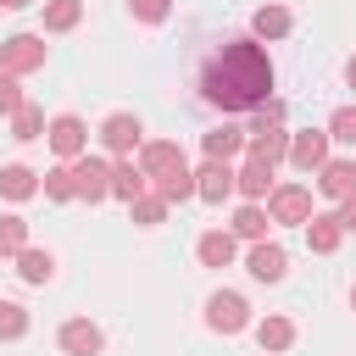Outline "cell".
Listing matches in <instances>:
<instances>
[{
    "mask_svg": "<svg viewBox=\"0 0 356 356\" xmlns=\"http://www.w3.org/2000/svg\"><path fill=\"white\" fill-rule=\"evenodd\" d=\"M350 312H356V284H350Z\"/></svg>",
    "mask_w": 356,
    "mask_h": 356,
    "instance_id": "obj_37",
    "label": "cell"
},
{
    "mask_svg": "<svg viewBox=\"0 0 356 356\" xmlns=\"http://www.w3.org/2000/svg\"><path fill=\"white\" fill-rule=\"evenodd\" d=\"M328 128H300V134H289V167L295 172H317L323 161H328Z\"/></svg>",
    "mask_w": 356,
    "mask_h": 356,
    "instance_id": "obj_7",
    "label": "cell"
},
{
    "mask_svg": "<svg viewBox=\"0 0 356 356\" xmlns=\"http://www.w3.org/2000/svg\"><path fill=\"white\" fill-rule=\"evenodd\" d=\"M317 189H323L328 200H350V195H356V161H350V156H328V161L317 167Z\"/></svg>",
    "mask_w": 356,
    "mask_h": 356,
    "instance_id": "obj_10",
    "label": "cell"
},
{
    "mask_svg": "<svg viewBox=\"0 0 356 356\" xmlns=\"http://www.w3.org/2000/svg\"><path fill=\"white\" fill-rule=\"evenodd\" d=\"M328 139H334V145H356V106H339V111L328 117Z\"/></svg>",
    "mask_w": 356,
    "mask_h": 356,
    "instance_id": "obj_31",
    "label": "cell"
},
{
    "mask_svg": "<svg viewBox=\"0 0 356 356\" xmlns=\"http://www.w3.org/2000/svg\"><path fill=\"white\" fill-rule=\"evenodd\" d=\"M145 184H150V178H145V167H139V161H128V156H117V161H111V195H117V200H139V195H145Z\"/></svg>",
    "mask_w": 356,
    "mask_h": 356,
    "instance_id": "obj_17",
    "label": "cell"
},
{
    "mask_svg": "<svg viewBox=\"0 0 356 356\" xmlns=\"http://www.w3.org/2000/svg\"><path fill=\"white\" fill-rule=\"evenodd\" d=\"M206 328H211V334H239V328H250V306H245V295L217 289V295L206 300Z\"/></svg>",
    "mask_w": 356,
    "mask_h": 356,
    "instance_id": "obj_4",
    "label": "cell"
},
{
    "mask_svg": "<svg viewBox=\"0 0 356 356\" xmlns=\"http://www.w3.org/2000/svg\"><path fill=\"white\" fill-rule=\"evenodd\" d=\"M67 167H72L78 200H89V206H95V200H106V195H111V161H106V156H89V150H83V156H78V161H67Z\"/></svg>",
    "mask_w": 356,
    "mask_h": 356,
    "instance_id": "obj_3",
    "label": "cell"
},
{
    "mask_svg": "<svg viewBox=\"0 0 356 356\" xmlns=\"http://www.w3.org/2000/svg\"><path fill=\"white\" fill-rule=\"evenodd\" d=\"M22 106H28V95H22V83H17V72L0 67V117H17Z\"/></svg>",
    "mask_w": 356,
    "mask_h": 356,
    "instance_id": "obj_30",
    "label": "cell"
},
{
    "mask_svg": "<svg viewBox=\"0 0 356 356\" xmlns=\"http://www.w3.org/2000/svg\"><path fill=\"white\" fill-rule=\"evenodd\" d=\"M44 128H50V122H44V111H39L33 100L11 117V139H22V145H28V139H44Z\"/></svg>",
    "mask_w": 356,
    "mask_h": 356,
    "instance_id": "obj_27",
    "label": "cell"
},
{
    "mask_svg": "<svg viewBox=\"0 0 356 356\" xmlns=\"http://www.w3.org/2000/svg\"><path fill=\"white\" fill-rule=\"evenodd\" d=\"M195 256H200V267H228V261L239 256V239H234V228H211V234H200Z\"/></svg>",
    "mask_w": 356,
    "mask_h": 356,
    "instance_id": "obj_16",
    "label": "cell"
},
{
    "mask_svg": "<svg viewBox=\"0 0 356 356\" xmlns=\"http://www.w3.org/2000/svg\"><path fill=\"white\" fill-rule=\"evenodd\" d=\"M100 145H106L111 156H134V150L145 145V122H139L134 111H111V117L100 122Z\"/></svg>",
    "mask_w": 356,
    "mask_h": 356,
    "instance_id": "obj_6",
    "label": "cell"
},
{
    "mask_svg": "<svg viewBox=\"0 0 356 356\" xmlns=\"http://www.w3.org/2000/svg\"><path fill=\"white\" fill-rule=\"evenodd\" d=\"M156 195H161L167 206H178V200H195V172H189V167H172L167 178H156Z\"/></svg>",
    "mask_w": 356,
    "mask_h": 356,
    "instance_id": "obj_25",
    "label": "cell"
},
{
    "mask_svg": "<svg viewBox=\"0 0 356 356\" xmlns=\"http://www.w3.org/2000/svg\"><path fill=\"white\" fill-rule=\"evenodd\" d=\"M200 150H206L211 161H228V156H239V150H245V128H234V122H222V128H211V134H200Z\"/></svg>",
    "mask_w": 356,
    "mask_h": 356,
    "instance_id": "obj_19",
    "label": "cell"
},
{
    "mask_svg": "<svg viewBox=\"0 0 356 356\" xmlns=\"http://www.w3.org/2000/svg\"><path fill=\"white\" fill-rule=\"evenodd\" d=\"M267 222H273V211H267L261 200H245L228 228H234V239H250V245H256V239H267Z\"/></svg>",
    "mask_w": 356,
    "mask_h": 356,
    "instance_id": "obj_18",
    "label": "cell"
},
{
    "mask_svg": "<svg viewBox=\"0 0 356 356\" xmlns=\"http://www.w3.org/2000/svg\"><path fill=\"white\" fill-rule=\"evenodd\" d=\"M44 56H50V50H44V33H11V39H0V67L17 72V78H22V72H39Z\"/></svg>",
    "mask_w": 356,
    "mask_h": 356,
    "instance_id": "obj_2",
    "label": "cell"
},
{
    "mask_svg": "<svg viewBox=\"0 0 356 356\" xmlns=\"http://www.w3.org/2000/svg\"><path fill=\"white\" fill-rule=\"evenodd\" d=\"M22 6H33V0H0V11H22Z\"/></svg>",
    "mask_w": 356,
    "mask_h": 356,
    "instance_id": "obj_35",
    "label": "cell"
},
{
    "mask_svg": "<svg viewBox=\"0 0 356 356\" xmlns=\"http://www.w3.org/2000/svg\"><path fill=\"white\" fill-rule=\"evenodd\" d=\"M195 195H200V200H211V206H217V200H228V195H234V167L206 156V167L195 172Z\"/></svg>",
    "mask_w": 356,
    "mask_h": 356,
    "instance_id": "obj_15",
    "label": "cell"
},
{
    "mask_svg": "<svg viewBox=\"0 0 356 356\" xmlns=\"http://www.w3.org/2000/svg\"><path fill=\"white\" fill-rule=\"evenodd\" d=\"M256 345L261 350H289L295 345V323L289 317H261L256 323Z\"/></svg>",
    "mask_w": 356,
    "mask_h": 356,
    "instance_id": "obj_24",
    "label": "cell"
},
{
    "mask_svg": "<svg viewBox=\"0 0 356 356\" xmlns=\"http://www.w3.org/2000/svg\"><path fill=\"white\" fill-rule=\"evenodd\" d=\"M17 278H22V284H50V278H56V256H50V250H33V245L17 250Z\"/></svg>",
    "mask_w": 356,
    "mask_h": 356,
    "instance_id": "obj_22",
    "label": "cell"
},
{
    "mask_svg": "<svg viewBox=\"0 0 356 356\" xmlns=\"http://www.w3.org/2000/svg\"><path fill=\"white\" fill-rule=\"evenodd\" d=\"M139 167H145V178L156 184V178H167L172 167H189V161H184L178 139H150V145H139Z\"/></svg>",
    "mask_w": 356,
    "mask_h": 356,
    "instance_id": "obj_11",
    "label": "cell"
},
{
    "mask_svg": "<svg viewBox=\"0 0 356 356\" xmlns=\"http://www.w3.org/2000/svg\"><path fill=\"white\" fill-rule=\"evenodd\" d=\"M245 273H250L256 284H278V278L289 273V250H284L278 239H256L250 256H245Z\"/></svg>",
    "mask_w": 356,
    "mask_h": 356,
    "instance_id": "obj_8",
    "label": "cell"
},
{
    "mask_svg": "<svg viewBox=\"0 0 356 356\" xmlns=\"http://www.w3.org/2000/svg\"><path fill=\"white\" fill-rule=\"evenodd\" d=\"M234 189L245 195V200H267L278 184H273V161H261V156H250L239 172H234Z\"/></svg>",
    "mask_w": 356,
    "mask_h": 356,
    "instance_id": "obj_14",
    "label": "cell"
},
{
    "mask_svg": "<svg viewBox=\"0 0 356 356\" xmlns=\"http://www.w3.org/2000/svg\"><path fill=\"white\" fill-rule=\"evenodd\" d=\"M267 211H273V222H300V228H306V217H312V189H306V184H278V189L267 195Z\"/></svg>",
    "mask_w": 356,
    "mask_h": 356,
    "instance_id": "obj_9",
    "label": "cell"
},
{
    "mask_svg": "<svg viewBox=\"0 0 356 356\" xmlns=\"http://www.w3.org/2000/svg\"><path fill=\"white\" fill-rule=\"evenodd\" d=\"M273 56L261 50V39H228L222 50H211V61L200 67V95L217 111H256L273 95Z\"/></svg>",
    "mask_w": 356,
    "mask_h": 356,
    "instance_id": "obj_1",
    "label": "cell"
},
{
    "mask_svg": "<svg viewBox=\"0 0 356 356\" xmlns=\"http://www.w3.org/2000/svg\"><path fill=\"white\" fill-rule=\"evenodd\" d=\"M44 139H50V150H56L61 161H78V156L89 150V128H83V117H72V111H61V117H50V128H44Z\"/></svg>",
    "mask_w": 356,
    "mask_h": 356,
    "instance_id": "obj_5",
    "label": "cell"
},
{
    "mask_svg": "<svg viewBox=\"0 0 356 356\" xmlns=\"http://www.w3.org/2000/svg\"><path fill=\"white\" fill-rule=\"evenodd\" d=\"M83 22V0H44V33H72Z\"/></svg>",
    "mask_w": 356,
    "mask_h": 356,
    "instance_id": "obj_23",
    "label": "cell"
},
{
    "mask_svg": "<svg viewBox=\"0 0 356 356\" xmlns=\"http://www.w3.org/2000/svg\"><path fill=\"white\" fill-rule=\"evenodd\" d=\"M39 189H44L50 200H78V184H72V167H50Z\"/></svg>",
    "mask_w": 356,
    "mask_h": 356,
    "instance_id": "obj_29",
    "label": "cell"
},
{
    "mask_svg": "<svg viewBox=\"0 0 356 356\" xmlns=\"http://www.w3.org/2000/svg\"><path fill=\"white\" fill-rule=\"evenodd\" d=\"M0 195H6V200H28V195H39V172L22 167V161H6V167H0Z\"/></svg>",
    "mask_w": 356,
    "mask_h": 356,
    "instance_id": "obj_20",
    "label": "cell"
},
{
    "mask_svg": "<svg viewBox=\"0 0 356 356\" xmlns=\"http://www.w3.org/2000/svg\"><path fill=\"white\" fill-rule=\"evenodd\" d=\"M128 11H134L139 22H150V28H156V22H167V17H172V0H128Z\"/></svg>",
    "mask_w": 356,
    "mask_h": 356,
    "instance_id": "obj_33",
    "label": "cell"
},
{
    "mask_svg": "<svg viewBox=\"0 0 356 356\" xmlns=\"http://www.w3.org/2000/svg\"><path fill=\"white\" fill-rule=\"evenodd\" d=\"M128 217H134V222H139V228H156V222H161V217H167V200H161V195H150V189H145V195H139V200H128Z\"/></svg>",
    "mask_w": 356,
    "mask_h": 356,
    "instance_id": "obj_28",
    "label": "cell"
},
{
    "mask_svg": "<svg viewBox=\"0 0 356 356\" xmlns=\"http://www.w3.org/2000/svg\"><path fill=\"white\" fill-rule=\"evenodd\" d=\"M28 334V312L17 300H0V339H22Z\"/></svg>",
    "mask_w": 356,
    "mask_h": 356,
    "instance_id": "obj_32",
    "label": "cell"
},
{
    "mask_svg": "<svg viewBox=\"0 0 356 356\" xmlns=\"http://www.w3.org/2000/svg\"><path fill=\"white\" fill-rule=\"evenodd\" d=\"M339 239H345L339 211H312V217H306V245H312L317 256H334V250H339Z\"/></svg>",
    "mask_w": 356,
    "mask_h": 356,
    "instance_id": "obj_13",
    "label": "cell"
},
{
    "mask_svg": "<svg viewBox=\"0 0 356 356\" xmlns=\"http://www.w3.org/2000/svg\"><path fill=\"white\" fill-rule=\"evenodd\" d=\"M339 222H345V234H356V195L339 200Z\"/></svg>",
    "mask_w": 356,
    "mask_h": 356,
    "instance_id": "obj_34",
    "label": "cell"
},
{
    "mask_svg": "<svg viewBox=\"0 0 356 356\" xmlns=\"http://www.w3.org/2000/svg\"><path fill=\"white\" fill-rule=\"evenodd\" d=\"M345 83H350V89H356V56H350V61H345Z\"/></svg>",
    "mask_w": 356,
    "mask_h": 356,
    "instance_id": "obj_36",
    "label": "cell"
},
{
    "mask_svg": "<svg viewBox=\"0 0 356 356\" xmlns=\"http://www.w3.org/2000/svg\"><path fill=\"white\" fill-rule=\"evenodd\" d=\"M17 250H28V217L0 211V256H17Z\"/></svg>",
    "mask_w": 356,
    "mask_h": 356,
    "instance_id": "obj_26",
    "label": "cell"
},
{
    "mask_svg": "<svg viewBox=\"0 0 356 356\" xmlns=\"http://www.w3.org/2000/svg\"><path fill=\"white\" fill-rule=\"evenodd\" d=\"M289 28H295L289 6H256V17H250V33L256 39H284Z\"/></svg>",
    "mask_w": 356,
    "mask_h": 356,
    "instance_id": "obj_21",
    "label": "cell"
},
{
    "mask_svg": "<svg viewBox=\"0 0 356 356\" xmlns=\"http://www.w3.org/2000/svg\"><path fill=\"white\" fill-rule=\"evenodd\" d=\"M56 339H61V350H67V356H100V350H106V334H100L89 317L61 323V334H56Z\"/></svg>",
    "mask_w": 356,
    "mask_h": 356,
    "instance_id": "obj_12",
    "label": "cell"
}]
</instances>
